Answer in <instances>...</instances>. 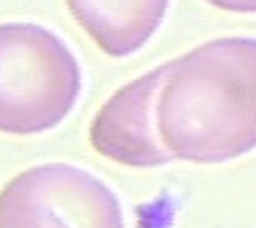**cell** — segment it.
Here are the masks:
<instances>
[{
	"instance_id": "5b68a950",
	"label": "cell",
	"mask_w": 256,
	"mask_h": 228,
	"mask_svg": "<svg viewBox=\"0 0 256 228\" xmlns=\"http://www.w3.org/2000/svg\"><path fill=\"white\" fill-rule=\"evenodd\" d=\"M66 5L106 55L128 58L156 35L171 0H66Z\"/></svg>"
},
{
	"instance_id": "7a4b0ae2",
	"label": "cell",
	"mask_w": 256,
	"mask_h": 228,
	"mask_svg": "<svg viewBox=\"0 0 256 228\" xmlns=\"http://www.w3.org/2000/svg\"><path fill=\"white\" fill-rule=\"evenodd\" d=\"M80 90V63L58 33L40 23H0V133L53 131Z\"/></svg>"
},
{
	"instance_id": "277c9868",
	"label": "cell",
	"mask_w": 256,
	"mask_h": 228,
	"mask_svg": "<svg viewBox=\"0 0 256 228\" xmlns=\"http://www.w3.org/2000/svg\"><path fill=\"white\" fill-rule=\"evenodd\" d=\"M168 63L118 88L93 116L88 141L103 158L126 168H161L174 161L156 126V100Z\"/></svg>"
},
{
	"instance_id": "6da1fadb",
	"label": "cell",
	"mask_w": 256,
	"mask_h": 228,
	"mask_svg": "<svg viewBox=\"0 0 256 228\" xmlns=\"http://www.w3.org/2000/svg\"><path fill=\"white\" fill-rule=\"evenodd\" d=\"M156 126L174 161L226 163L256 148V38L206 40L168 60Z\"/></svg>"
},
{
	"instance_id": "3957f363",
	"label": "cell",
	"mask_w": 256,
	"mask_h": 228,
	"mask_svg": "<svg viewBox=\"0 0 256 228\" xmlns=\"http://www.w3.org/2000/svg\"><path fill=\"white\" fill-rule=\"evenodd\" d=\"M0 228H126L118 196L70 163L33 166L0 191Z\"/></svg>"
},
{
	"instance_id": "8992f818",
	"label": "cell",
	"mask_w": 256,
	"mask_h": 228,
	"mask_svg": "<svg viewBox=\"0 0 256 228\" xmlns=\"http://www.w3.org/2000/svg\"><path fill=\"white\" fill-rule=\"evenodd\" d=\"M206 3L226 13H256V0H206Z\"/></svg>"
}]
</instances>
